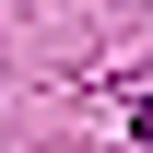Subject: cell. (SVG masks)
I'll return each instance as SVG.
<instances>
[{"instance_id":"6da1fadb","label":"cell","mask_w":153,"mask_h":153,"mask_svg":"<svg viewBox=\"0 0 153 153\" xmlns=\"http://www.w3.org/2000/svg\"><path fill=\"white\" fill-rule=\"evenodd\" d=\"M141 141H153V106H141Z\"/></svg>"}]
</instances>
